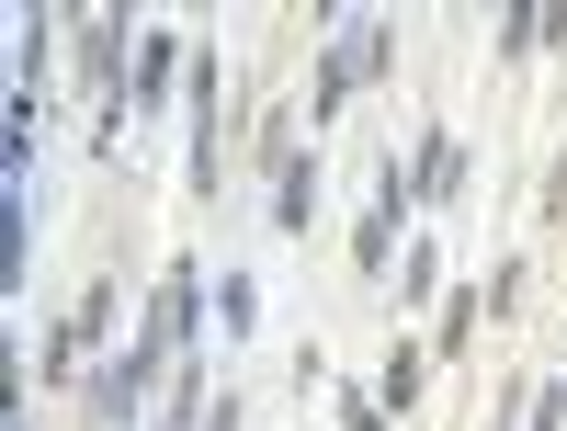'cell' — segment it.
Instances as JSON below:
<instances>
[{"instance_id":"2","label":"cell","mask_w":567,"mask_h":431,"mask_svg":"<svg viewBox=\"0 0 567 431\" xmlns=\"http://www.w3.org/2000/svg\"><path fill=\"white\" fill-rule=\"evenodd\" d=\"M318 216V171H284V194H272V227H307Z\"/></svg>"},{"instance_id":"1","label":"cell","mask_w":567,"mask_h":431,"mask_svg":"<svg viewBox=\"0 0 567 431\" xmlns=\"http://www.w3.org/2000/svg\"><path fill=\"white\" fill-rule=\"evenodd\" d=\"M386 23H374V12H341V45H329V69H318V103H341V91L363 80V69H386Z\"/></svg>"},{"instance_id":"3","label":"cell","mask_w":567,"mask_h":431,"mask_svg":"<svg viewBox=\"0 0 567 431\" xmlns=\"http://www.w3.org/2000/svg\"><path fill=\"white\" fill-rule=\"evenodd\" d=\"M12 431H23V420H12Z\"/></svg>"}]
</instances>
